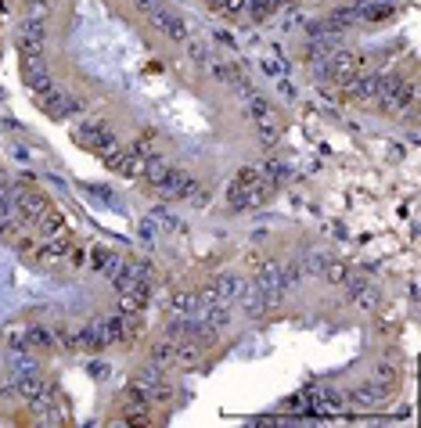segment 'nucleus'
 <instances>
[{"mask_svg": "<svg viewBox=\"0 0 421 428\" xmlns=\"http://www.w3.org/2000/svg\"><path fill=\"white\" fill-rule=\"evenodd\" d=\"M249 112H252V122L259 126L263 141L270 144V141L278 137V130H281V115H278V108L270 105L266 97H259V94H249Z\"/></svg>", "mask_w": 421, "mask_h": 428, "instance_id": "obj_1", "label": "nucleus"}, {"mask_svg": "<svg viewBox=\"0 0 421 428\" xmlns=\"http://www.w3.org/2000/svg\"><path fill=\"white\" fill-rule=\"evenodd\" d=\"M378 101H382V108H385V112H404V108L411 105V101H414V83H404V80H385V83H382Z\"/></svg>", "mask_w": 421, "mask_h": 428, "instance_id": "obj_2", "label": "nucleus"}, {"mask_svg": "<svg viewBox=\"0 0 421 428\" xmlns=\"http://www.w3.org/2000/svg\"><path fill=\"white\" fill-rule=\"evenodd\" d=\"M80 137L90 144V148H101V151H112V148H119V141H115V130L105 122V119H87L83 126H80Z\"/></svg>", "mask_w": 421, "mask_h": 428, "instance_id": "obj_3", "label": "nucleus"}, {"mask_svg": "<svg viewBox=\"0 0 421 428\" xmlns=\"http://www.w3.org/2000/svg\"><path fill=\"white\" fill-rule=\"evenodd\" d=\"M105 162H108V169L119 173V176H141V173H144V159L134 155L130 148H112V151H105Z\"/></svg>", "mask_w": 421, "mask_h": 428, "instance_id": "obj_4", "label": "nucleus"}, {"mask_svg": "<svg viewBox=\"0 0 421 428\" xmlns=\"http://www.w3.org/2000/svg\"><path fill=\"white\" fill-rule=\"evenodd\" d=\"M357 72H360V58L353 55V50H335L331 62H328V76H331V80H338V83H350Z\"/></svg>", "mask_w": 421, "mask_h": 428, "instance_id": "obj_5", "label": "nucleus"}, {"mask_svg": "<svg viewBox=\"0 0 421 428\" xmlns=\"http://www.w3.org/2000/svg\"><path fill=\"white\" fill-rule=\"evenodd\" d=\"M152 18H155V25L169 36V40H177V43H187V22L177 15V11H166V8H159V11H152Z\"/></svg>", "mask_w": 421, "mask_h": 428, "instance_id": "obj_6", "label": "nucleus"}, {"mask_svg": "<svg viewBox=\"0 0 421 428\" xmlns=\"http://www.w3.org/2000/svg\"><path fill=\"white\" fill-rule=\"evenodd\" d=\"M382 76L378 72H357L353 80H350V90H353V97H360V101H375L378 94H382Z\"/></svg>", "mask_w": 421, "mask_h": 428, "instance_id": "obj_7", "label": "nucleus"}, {"mask_svg": "<svg viewBox=\"0 0 421 428\" xmlns=\"http://www.w3.org/2000/svg\"><path fill=\"white\" fill-rule=\"evenodd\" d=\"M238 295H241V281H238V277H231V273L216 277V281L206 288V299H216V302H231Z\"/></svg>", "mask_w": 421, "mask_h": 428, "instance_id": "obj_8", "label": "nucleus"}, {"mask_svg": "<svg viewBox=\"0 0 421 428\" xmlns=\"http://www.w3.org/2000/svg\"><path fill=\"white\" fill-rule=\"evenodd\" d=\"M194 302H198L194 292H187V288H173V292L166 295V310H169V317H187V313L194 310Z\"/></svg>", "mask_w": 421, "mask_h": 428, "instance_id": "obj_9", "label": "nucleus"}, {"mask_svg": "<svg viewBox=\"0 0 421 428\" xmlns=\"http://www.w3.org/2000/svg\"><path fill=\"white\" fill-rule=\"evenodd\" d=\"M130 151H134V155H141L144 162L155 159V155H159V134H155V130H141V134L134 137Z\"/></svg>", "mask_w": 421, "mask_h": 428, "instance_id": "obj_10", "label": "nucleus"}, {"mask_svg": "<svg viewBox=\"0 0 421 428\" xmlns=\"http://www.w3.org/2000/svg\"><path fill=\"white\" fill-rule=\"evenodd\" d=\"M152 364H159V367H173V364H177V338L155 342L152 345Z\"/></svg>", "mask_w": 421, "mask_h": 428, "instance_id": "obj_11", "label": "nucleus"}, {"mask_svg": "<svg viewBox=\"0 0 421 428\" xmlns=\"http://www.w3.org/2000/svg\"><path fill=\"white\" fill-rule=\"evenodd\" d=\"M94 270H101V273H115L119 266H122V259H119V252L115 248H94Z\"/></svg>", "mask_w": 421, "mask_h": 428, "instance_id": "obj_12", "label": "nucleus"}, {"mask_svg": "<svg viewBox=\"0 0 421 428\" xmlns=\"http://www.w3.org/2000/svg\"><path fill=\"white\" fill-rule=\"evenodd\" d=\"M350 295H353V302H357V306H364V310H371V306H375V302H378L375 288H371V285H364V281H353V285H350Z\"/></svg>", "mask_w": 421, "mask_h": 428, "instance_id": "obj_13", "label": "nucleus"}, {"mask_svg": "<svg viewBox=\"0 0 421 428\" xmlns=\"http://www.w3.org/2000/svg\"><path fill=\"white\" fill-rule=\"evenodd\" d=\"M259 180H263V169H256V166H241L231 187H234V191H245V187H256Z\"/></svg>", "mask_w": 421, "mask_h": 428, "instance_id": "obj_14", "label": "nucleus"}, {"mask_svg": "<svg viewBox=\"0 0 421 428\" xmlns=\"http://www.w3.org/2000/svg\"><path fill=\"white\" fill-rule=\"evenodd\" d=\"M213 76H216V80H224V83H234V87H241V83H245L241 69H238V65H231V62H216V65H213Z\"/></svg>", "mask_w": 421, "mask_h": 428, "instance_id": "obj_15", "label": "nucleus"}, {"mask_svg": "<svg viewBox=\"0 0 421 428\" xmlns=\"http://www.w3.org/2000/svg\"><path fill=\"white\" fill-rule=\"evenodd\" d=\"M324 277H328L331 285H345V281H350V266L338 263V259H328L324 263Z\"/></svg>", "mask_w": 421, "mask_h": 428, "instance_id": "obj_16", "label": "nucleus"}, {"mask_svg": "<svg viewBox=\"0 0 421 428\" xmlns=\"http://www.w3.org/2000/svg\"><path fill=\"white\" fill-rule=\"evenodd\" d=\"M245 263H249V270H252L256 277H266L270 270H274V266L266 263V256H263V252H249V256H245Z\"/></svg>", "mask_w": 421, "mask_h": 428, "instance_id": "obj_17", "label": "nucleus"}, {"mask_svg": "<svg viewBox=\"0 0 421 428\" xmlns=\"http://www.w3.org/2000/svg\"><path fill=\"white\" fill-rule=\"evenodd\" d=\"M213 8L220 15H241L245 11V0H213Z\"/></svg>", "mask_w": 421, "mask_h": 428, "instance_id": "obj_18", "label": "nucleus"}, {"mask_svg": "<svg viewBox=\"0 0 421 428\" xmlns=\"http://www.w3.org/2000/svg\"><path fill=\"white\" fill-rule=\"evenodd\" d=\"M65 256H69V263H72V266H83V263H87V248H83V245H76V241H72V245H69V252H65Z\"/></svg>", "mask_w": 421, "mask_h": 428, "instance_id": "obj_19", "label": "nucleus"}, {"mask_svg": "<svg viewBox=\"0 0 421 428\" xmlns=\"http://www.w3.org/2000/svg\"><path fill=\"white\" fill-rule=\"evenodd\" d=\"M134 4H137L141 11H148V15H152V11H159V8H162V0H134Z\"/></svg>", "mask_w": 421, "mask_h": 428, "instance_id": "obj_20", "label": "nucleus"}, {"mask_svg": "<svg viewBox=\"0 0 421 428\" xmlns=\"http://www.w3.org/2000/svg\"><path fill=\"white\" fill-rule=\"evenodd\" d=\"M29 4H51V0H29Z\"/></svg>", "mask_w": 421, "mask_h": 428, "instance_id": "obj_21", "label": "nucleus"}]
</instances>
